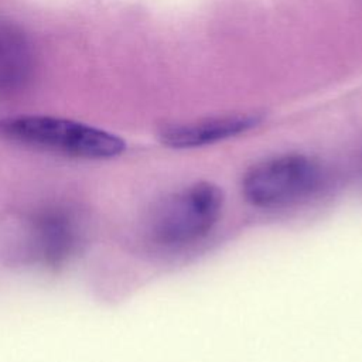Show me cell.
I'll use <instances>...</instances> for the list:
<instances>
[{"label": "cell", "instance_id": "6da1fadb", "mask_svg": "<svg viewBox=\"0 0 362 362\" xmlns=\"http://www.w3.org/2000/svg\"><path fill=\"white\" fill-rule=\"evenodd\" d=\"M0 139L81 160H109L126 148L123 139L113 133L69 119L41 115L0 119Z\"/></svg>", "mask_w": 362, "mask_h": 362}, {"label": "cell", "instance_id": "7a4b0ae2", "mask_svg": "<svg viewBox=\"0 0 362 362\" xmlns=\"http://www.w3.org/2000/svg\"><path fill=\"white\" fill-rule=\"evenodd\" d=\"M223 206L222 189L208 181L184 187L161 199L148 219L156 245L178 247L199 240L218 222Z\"/></svg>", "mask_w": 362, "mask_h": 362}, {"label": "cell", "instance_id": "3957f363", "mask_svg": "<svg viewBox=\"0 0 362 362\" xmlns=\"http://www.w3.org/2000/svg\"><path fill=\"white\" fill-rule=\"evenodd\" d=\"M322 180L320 165L301 154L272 157L253 165L243 177L242 192L257 208L294 205L313 195Z\"/></svg>", "mask_w": 362, "mask_h": 362}, {"label": "cell", "instance_id": "277c9868", "mask_svg": "<svg viewBox=\"0 0 362 362\" xmlns=\"http://www.w3.org/2000/svg\"><path fill=\"white\" fill-rule=\"evenodd\" d=\"M82 240L79 219L65 206H44L27 219L25 255L42 267L57 269L68 263L81 249Z\"/></svg>", "mask_w": 362, "mask_h": 362}, {"label": "cell", "instance_id": "5b68a950", "mask_svg": "<svg viewBox=\"0 0 362 362\" xmlns=\"http://www.w3.org/2000/svg\"><path fill=\"white\" fill-rule=\"evenodd\" d=\"M259 119L250 115H233L205 119L194 123H184L165 127L161 141L174 148H191L205 146L243 133L256 126Z\"/></svg>", "mask_w": 362, "mask_h": 362}, {"label": "cell", "instance_id": "8992f818", "mask_svg": "<svg viewBox=\"0 0 362 362\" xmlns=\"http://www.w3.org/2000/svg\"><path fill=\"white\" fill-rule=\"evenodd\" d=\"M31 66L30 44L14 25L0 24V92L20 88Z\"/></svg>", "mask_w": 362, "mask_h": 362}]
</instances>
